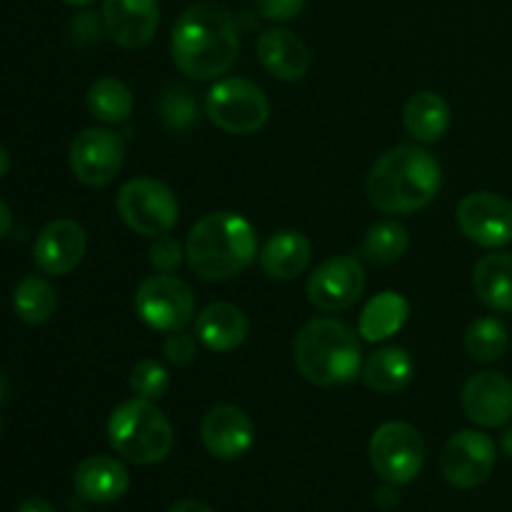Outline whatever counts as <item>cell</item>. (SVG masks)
Masks as SVG:
<instances>
[{"label":"cell","mask_w":512,"mask_h":512,"mask_svg":"<svg viewBox=\"0 0 512 512\" xmlns=\"http://www.w3.org/2000/svg\"><path fill=\"white\" fill-rule=\"evenodd\" d=\"M240 53L238 23L228 8L200 0L178 15L170 33V55L180 73L213 80L235 65Z\"/></svg>","instance_id":"cell-1"},{"label":"cell","mask_w":512,"mask_h":512,"mask_svg":"<svg viewBox=\"0 0 512 512\" xmlns=\"http://www.w3.org/2000/svg\"><path fill=\"white\" fill-rule=\"evenodd\" d=\"M443 170L435 155L420 145H398L380 155L365 180L373 208L388 215H408L428 208L440 193Z\"/></svg>","instance_id":"cell-2"},{"label":"cell","mask_w":512,"mask_h":512,"mask_svg":"<svg viewBox=\"0 0 512 512\" xmlns=\"http://www.w3.org/2000/svg\"><path fill=\"white\" fill-rule=\"evenodd\" d=\"M258 253L255 228L238 213L218 210L193 225L185 243L190 270L203 280H230L250 268Z\"/></svg>","instance_id":"cell-3"},{"label":"cell","mask_w":512,"mask_h":512,"mask_svg":"<svg viewBox=\"0 0 512 512\" xmlns=\"http://www.w3.org/2000/svg\"><path fill=\"white\" fill-rule=\"evenodd\" d=\"M295 365L308 383L320 388L353 383L363 373L358 333L343 320H310L295 338Z\"/></svg>","instance_id":"cell-4"},{"label":"cell","mask_w":512,"mask_h":512,"mask_svg":"<svg viewBox=\"0 0 512 512\" xmlns=\"http://www.w3.org/2000/svg\"><path fill=\"white\" fill-rule=\"evenodd\" d=\"M110 448L135 465H155L170 455L175 433L153 400L133 398L120 403L108 420Z\"/></svg>","instance_id":"cell-5"},{"label":"cell","mask_w":512,"mask_h":512,"mask_svg":"<svg viewBox=\"0 0 512 512\" xmlns=\"http://www.w3.org/2000/svg\"><path fill=\"white\" fill-rule=\"evenodd\" d=\"M210 123L230 135L258 133L270 118L268 95L245 78H223L205 98Z\"/></svg>","instance_id":"cell-6"},{"label":"cell","mask_w":512,"mask_h":512,"mask_svg":"<svg viewBox=\"0 0 512 512\" xmlns=\"http://www.w3.org/2000/svg\"><path fill=\"white\" fill-rule=\"evenodd\" d=\"M118 213L130 230L158 238L175 228L180 218V205L173 190L160 180L133 178L120 188Z\"/></svg>","instance_id":"cell-7"},{"label":"cell","mask_w":512,"mask_h":512,"mask_svg":"<svg viewBox=\"0 0 512 512\" xmlns=\"http://www.w3.org/2000/svg\"><path fill=\"white\" fill-rule=\"evenodd\" d=\"M425 463V443L418 428L400 420L380 425L370 438V465L380 480L408 485L420 475Z\"/></svg>","instance_id":"cell-8"},{"label":"cell","mask_w":512,"mask_h":512,"mask_svg":"<svg viewBox=\"0 0 512 512\" xmlns=\"http://www.w3.org/2000/svg\"><path fill=\"white\" fill-rule=\"evenodd\" d=\"M135 313L158 333H175L183 330L195 315L193 290L185 280L163 273L143 280L135 290Z\"/></svg>","instance_id":"cell-9"},{"label":"cell","mask_w":512,"mask_h":512,"mask_svg":"<svg viewBox=\"0 0 512 512\" xmlns=\"http://www.w3.org/2000/svg\"><path fill=\"white\" fill-rule=\"evenodd\" d=\"M498 448L480 430H460L445 443L440 470L453 488L470 490L483 485L493 475Z\"/></svg>","instance_id":"cell-10"},{"label":"cell","mask_w":512,"mask_h":512,"mask_svg":"<svg viewBox=\"0 0 512 512\" xmlns=\"http://www.w3.org/2000/svg\"><path fill=\"white\" fill-rule=\"evenodd\" d=\"M365 290V270L353 255H335L325 260L310 275L305 293L323 313H343L353 308Z\"/></svg>","instance_id":"cell-11"},{"label":"cell","mask_w":512,"mask_h":512,"mask_svg":"<svg viewBox=\"0 0 512 512\" xmlns=\"http://www.w3.org/2000/svg\"><path fill=\"white\" fill-rule=\"evenodd\" d=\"M125 160V143L118 133L105 128H85L70 145V170L90 188L108 185L120 173Z\"/></svg>","instance_id":"cell-12"},{"label":"cell","mask_w":512,"mask_h":512,"mask_svg":"<svg viewBox=\"0 0 512 512\" xmlns=\"http://www.w3.org/2000/svg\"><path fill=\"white\" fill-rule=\"evenodd\" d=\"M455 220L463 235L483 248L512 243V203L495 193H470L460 200Z\"/></svg>","instance_id":"cell-13"},{"label":"cell","mask_w":512,"mask_h":512,"mask_svg":"<svg viewBox=\"0 0 512 512\" xmlns=\"http://www.w3.org/2000/svg\"><path fill=\"white\" fill-rule=\"evenodd\" d=\"M158 25V0H103V28L120 48H145Z\"/></svg>","instance_id":"cell-14"},{"label":"cell","mask_w":512,"mask_h":512,"mask_svg":"<svg viewBox=\"0 0 512 512\" xmlns=\"http://www.w3.org/2000/svg\"><path fill=\"white\" fill-rule=\"evenodd\" d=\"M200 438L218 460H238L253 448V420L238 405H215L200 423Z\"/></svg>","instance_id":"cell-15"},{"label":"cell","mask_w":512,"mask_h":512,"mask_svg":"<svg viewBox=\"0 0 512 512\" xmlns=\"http://www.w3.org/2000/svg\"><path fill=\"white\" fill-rule=\"evenodd\" d=\"M88 238L75 220L60 218L45 225L33 245V260L45 275H68L83 260Z\"/></svg>","instance_id":"cell-16"},{"label":"cell","mask_w":512,"mask_h":512,"mask_svg":"<svg viewBox=\"0 0 512 512\" xmlns=\"http://www.w3.org/2000/svg\"><path fill=\"white\" fill-rule=\"evenodd\" d=\"M463 410L480 428H500L512 418V383L495 370L473 375L463 388Z\"/></svg>","instance_id":"cell-17"},{"label":"cell","mask_w":512,"mask_h":512,"mask_svg":"<svg viewBox=\"0 0 512 512\" xmlns=\"http://www.w3.org/2000/svg\"><path fill=\"white\" fill-rule=\"evenodd\" d=\"M258 58L273 78L293 83L310 68V50L298 33L288 28H268L258 38Z\"/></svg>","instance_id":"cell-18"},{"label":"cell","mask_w":512,"mask_h":512,"mask_svg":"<svg viewBox=\"0 0 512 512\" xmlns=\"http://www.w3.org/2000/svg\"><path fill=\"white\" fill-rule=\"evenodd\" d=\"M75 493L95 505H108L123 498L130 488V475L123 463L108 455L83 460L75 470Z\"/></svg>","instance_id":"cell-19"},{"label":"cell","mask_w":512,"mask_h":512,"mask_svg":"<svg viewBox=\"0 0 512 512\" xmlns=\"http://www.w3.org/2000/svg\"><path fill=\"white\" fill-rule=\"evenodd\" d=\"M195 335L213 353H233L248 338V318L233 303H213L200 310Z\"/></svg>","instance_id":"cell-20"},{"label":"cell","mask_w":512,"mask_h":512,"mask_svg":"<svg viewBox=\"0 0 512 512\" xmlns=\"http://www.w3.org/2000/svg\"><path fill=\"white\" fill-rule=\"evenodd\" d=\"M313 260V245L298 230H280L270 235L260 250V268L273 280H293L308 270Z\"/></svg>","instance_id":"cell-21"},{"label":"cell","mask_w":512,"mask_h":512,"mask_svg":"<svg viewBox=\"0 0 512 512\" xmlns=\"http://www.w3.org/2000/svg\"><path fill=\"white\" fill-rule=\"evenodd\" d=\"M473 288L480 303L495 313H512V255L490 253L473 270Z\"/></svg>","instance_id":"cell-22"},{"label":"cell","mask_w":512,"mask_h":512,"mask_svg":"<svg viewBox=\"0 0 512 512\" xmlns=\"http://www.w3.org/2000/svg\"><path fill=\"white\" fill-rule=\"evenodd\" d=\"M410 315V303L395 290H383L363 308L358 320V333L368 343H380L398 333Z\"/></svg>","instance_id":"cell-23"},{"label":"cell","mask_w":512,"mask_h":512,"mask_svg":"<svg viewBox=\"0 0 512 512\" xmlns=\"http://www.w3.org/2000/svg\"><path fill=\"white\" fill-rule=\"evenodd\" d=\"M403 123L418 143H438L450 128V105L438 93H415L403 110Z\"/></svg>","instance_id":"cell-24"},{"label":"cell","mask_w":512,"mask_h":512,"mask_svg":"<svg viewBox=\"0 0 512 512\" xmlns=\"http://www.w3.org/2000/svg\"><path fill=\"white\" fill-rule=\"evenodd\" d=\"M415 363L405 348H380L375 350L363 365V380L370 390L383 395H393L403 390L413 380Z\"/></svg>","instance_id":"cell-25"},{"label":"cell","mask_w":512,"mask_h":512,"mask_svg":"<svg viewBox=\"0 0 512 512\" xmlns=\"http://www.w3.org/2000/svg\"><path fill=\"white\" fill-rule=\"evenodd\" d=\"M135 98L133 90L123 83V80L105 75L98 78L88 90V110L95 120L108 125L125 123L133 115Z\"/></svg>","instance_id":"cell-26"},{"label":"cell","mask_w":512,"mask_h":512,"mask_svg":"<svg viewBox=\"0 0 512 512\" xmlns=\"http://www.w3.org/2000/svg\"><path fill=\"white\" fill-rule=\"evenodd\" d=\"M13 308L23 323L43 325L53 318L55 308H58V295L45 278L25 275L13 290Z\"/></svg>","instance_id":"cell-27"},{"label":"cell","mask_w":512,"mask_h":512,"mask_svg":"<svg viewBox=\"0 0 512 512\" xmlns=\"http://www.w3.org/2000/svg\"><path fill=\"white\" fill-rule=\"evenodd\" d=\"M408 230L395 220H383L368 230L363 240V253L375 265H393L408 250Z\"/></svg>","instance_id":"cell-28"},{"label":"cell","mask_w":512,"mask_h":512,"mask_svg":"<svg viewBox=\"0 0 512 512\" xmlns=\"http://www.w3.org/2000/svg\"><path fill=\"white\" fill-rule=\"evenodd\" d=\"M508 328L498 318H480L465 330V353L480 363H493L508 350Z\"/></svg>","instance_id":"cell-29"},{"label":"cell","mask_w":512,"mask_h":512,"mask_svg":"<svg viewBox=\"0 0 512 512\" xmlns=\"http://www.w3.org/2000/svg\"><path fill=\"white\" fill-rule=\"evenodd\" d=\"M160 120L168 130H188L198 120V103L193 100V93L185 90L183 85H168L160 95Z\"/></svg>","instance_id":"cell-30"},{"label":"cell","mask_w":512,"mask_h":512,"mask_svg":"<svg viewBox=\"0 0 512 512\" xmlns=\"http://www.w3.org/2000/svg\"><path fill=\"white\" fill-rule=\"evenodd\" d=\"M130 390H133L135 398L143 400H160L170 388V375L165 370V365H160L158 360H140L130 370Z\"/></svg>","instance_id":"cell-31"},{"label":"cell","mask_w":512,"mask_h":512,"mask_svg":"<svg viewBox=\"0 0 512 512\" xmlns=\"http://www.w3.org/2000/svg\"><path fill=\"white\" fill-rule=\"evenodd\" d=\"M183 263V245L170 235H158L150 245V265L160 273H173Z\"/></svg>","instance_id":"cell-32"},{"label":"cell","mask_w":512,"mask_h":512,"mask_svg":"<svg viewBox=\"0 0 512 512\" xmlns=\"http://www.w3.org/2000/svg\"><path fill=\"white\" fill-rule=\"evenodd\" d=\"M253 3L255 10H258L265 20L285 23V20L298 18L308 0H253Z\"/></svg>","instance_id":"cell-33"},{"label":"cell","mask_w":512,"mask_h":512,"mask_svg":"<svg viewBox=\"0 0 512 512\" xmlns=\"http://www.w3.org/2000/svg\"><path fill=\"white\" fill-rule=\"evenodd\" d=\"M163 355L173 365H188L195 360V340L193 335L183 333V330H175V333H168L163 343Z\"/></svg>","instance_id":"cell-34"},{"label":"cell","mask_w":512,"mask_h":512,"mask_svg":"<svg viewBox=\"0 0 512 512\" xmlns=\"http://www.w3.org/2000/svg\"><path fill=\"white\" fill-rule=\"evenodd\" d=\"M375 498H378V505H383V508H393V505H398V500H400L398 485L385 483V488H380Z\"/></svg>","instance_id":"cell-35"},{"label":"cell","mask_w":512,"mask_h":512,"mask_svg":"<svg viewBox=\"0 0 512 512\" xmlns=\"http://www.w3.org/2000/svg\"><path fill=\"white\" fill-rule=\"evenodd\" d=\"M18 512H55V510L45 498H28L20 503Z\"/></svg>","instance_id":"cell-36"},{"label":"cell","mask_w":512,"mask_h":512,"mask_svg":"<svg viewBox=\"0 0 512 512\" xmlns=\"http://www.w3.org/2000/svg\"><path fill=\"white\" fill-rule=\"evenodd\" d=\"M168 512H215L213 508H208L200 500H178Z\"/></svg>","instance_id":"cell-37"},{"label":"cell","mask_w":512,"mask_h":512,"mask_svg":"<svg viewBox=\"0 0 512 512\" xmlns=\"http://www.w3.org/2000/svg\"><path fill=\"white\" fill-rule=\"evenodd\" d=\"M10 225H13V213H10L8 205H5L3 200H0V240H3L5 235H8Z\"/></svg>","instance_id":"cell-38"},{"label":"cell","mask_w":512,"mask_h":512,"mask_svg":"<svg viewBox=\"0 0 512 512\" xmlns=\"http://www.w3.org/2000/svg\"><path fill=\"white\" fill-rule=\"evenodd\" d=\"M10 170V153L8 150H5V145L0 143V178H3L5 173H8Z\"/></svg>","instance_id":"cell-39"},{"label":"cell","mask_w":512,"mask_h":512,"mask_svg":"<svg viewBox=\"0 0 512 512\" xmlns=\"http://www.w3.org/2000/svg\"><path fill=\"white\" fill-rule=\"evenodd\" d=\"M500 445H503V453L508 455V458H512V428L505 430L503 440H500Z\"/></svg>","instance_id":"cell-40"},{"label":"cell","mask_w":512,"mask_h":512,"mask_svg":"<svg viewBox=\"0 0 512 512\" xmlns=\"http://www.w3.org/2000/svg\"><path fill=\"white\" fill-rule=\"evenodd\" d=\"M5 395H8V380H5L3 370H0V403L5 400Z\"/></svg>","instance_id":"cell-41"},{"label":"cell","mask_w":512,"mask_h":512,"mask_svg":"<svg viewBox=\"0 0 512 512\" xmlns=\"http://www.w3.org/2000/svg\"><path fill=\"white\" fill-rule=\"evenodd\" d=\"M63 3L75 5V8H80V5H88V3H93V0H63Z\"/></svg>","instance_id":"cell-42"},{"label":"cell","mask_w":512,"mask_h":512,"mask_svg":"<svg viewBox=\"0 0 512 512\" xmlns=\"http://www.w3.org/2000/svg\"><path fill=\"white\" fill-rule=\"evenodd\" d=\"M0 430H3V420H0Z\"/></svg>","instance_id":"cell-43"}]
</instances>
